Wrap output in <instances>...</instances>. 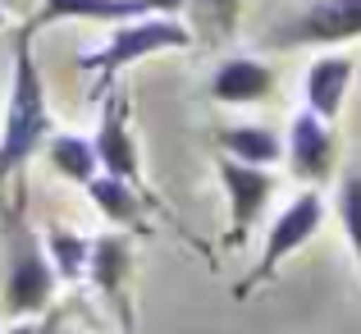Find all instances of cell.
Here are the masks:
<instances>
[{
    "instance_id": "2",
    "label": "cell",
    "mask_w": 361,
    "mask_h": 334,
    "mask_svg": "<svg viewBox=\"0 0 361 334\" xmlns=\"http://www.w3.org/2000/svg\"><path fill=\"white\" fill-rule=\"evenodd\" d=\"M0 256H5V316H37L55 298V275L46 238L23 211V193L0 202Z\"/></svg>"
},
{
    "instance_id": "6",
    "label": "cell",
    "mask_w": 361,
    "mask_h": 334,
    "mask_svg": "<svg viewBox=\"0 0 361 334\" xmlns=\"http://www.w3.org/2000/svg\"><path fill=\"white\" fill-rule=\"evenodd\" d=\"M220 188L229 197V247H243L247 234L256 229L261 211L270 206L279 179L270 174V165H247V160H233V156H220Z\"/></svg>"
},
{
    "instance_id": "10",
    "label": "cell",
    "mask_w": 361,
    "mask_h": 334,
    "mask_svg": "<svg viewBox=\"0 0 361 334\" xmlns=\"http://www.w3.org/2000/svg\"><path fill=\"white\" fill-rule=\"evenodd\" d=\"M106 97V110H101V124H97V160L106 174H119L128 184L142 179V156H137V142L128 133V114H133V101L128 92H101Z\"/></svg>"
},
{
    "instance_id": "13",
    "label": "cell",
    "mask_w": 361,
    "mask_h": 334,
    "mask_svg": "<svg viewBox=\"0 0 361 334\" xmlns=\"http://www.w3.org/2000/svg\"><path fill=\"white\" fill-rule=\"evenodd\" d=\"M87 197H92V206H97L101 215H106L115 229H133V225H142V193H137V184H128V179H119V174H92L87 184Z\"/></svg>"
},
{
    "instance_id": "8",
    "label": "cell",
    "mask_w": 361,
    "mask_h": 334,
    "mask_svg": "<svg viewBox=\"0 0 361 334\" xmlns=\"http://www.w3.org/2000/svg\"><path fill=\"white\" fill-rule=\"evenodd\" d=\"M183 0H42L27 23L42 32L55 23H123L142 14H178Z\"/></svg>"
},
{
    "instance_id": "9",
    "label": "cell",
    "mask_w": 361,
    "mask_h": 334,
    "mask_svg": "<svg viewBox=\"0 0 361 334\" xmlns=\"http://www.w3.org/2000/svg\"><path fill=\"white\" fill-rule=\"evenodd\" d=\"M87 280L110 307L119 311L123 330H133V298H128V284H133V238L128 234H106V238H92V261H87Z\"/></svg>"
},
{
    "instance_id": "20",
    "label": "cell",
    "mask_w": 361,
    "mask_h": 334,
    "mask_svg": "<svg viewBox=\"0 0 361 334\" xmlns=\"http://www.w3.org/2000/svg\"><path fill=\"white\" fill-rule=\"evenodd\" d=\"M5 18H9V14H5V9H0V28H5Z\"/></svg>"
},
{
    "instance_id": "5",
    "label": "cell",
    "mask_w": 361,
    "mask_h": 334,
    "mask_svg": "<svg viewBox=\"0 0 361 334\" xmlns=\"http://www.w3.org/2000/svg\"><path fill=\"white\" fill-rule=\"evenodd\" d=\"M320 225H325V197H320V188H307V193L293 197V202L279 211V220L270 225L265 247H261V261H256L252 275L238 284V298H252V293L261 289L265 280H274V270H279V266L288 261L293 252H302V247L316 238Z\"/></svg>"
},
{
    "instance_id": "7",
    "label": "cell",
    "mask_w": 361,
    "mask_h": 334,
    "mask_svg": "<svg viewBox=\"0 0 361 334\" xmlns=\"http://www.w3.org/2000/svg\"><path fill=\"white\" fill-rule=\"evenodd\" d=\"M293 179H302L307 188H320L334 179L338 165V138H334V119H320L316 110H298L288 124V142H283Z\"/></svg>"
},
{
    "instance_id": "18",
    "label": "cell",
    "mask_w": 361,
    "mask_h": 334,
    "mask_svg": "<svg viewBox=\"0 0 361 334\" xmlns=\"http://www.w3.org/2000/svg\"><path fill=\"white\" fill-rule=\"evenodd\" d=\"M206 5H211V14H215V23H220V32H233L243 0H206Z\"/></svg>"
},
{
    "instance_id": "16",
    "label": "cell",
    "mask_w": 361,
    "mask_h": 334,
    "mask_svg": "<svg viewBox=\"0 0 361 334\" xmlns=\"http://www.w3.org/2000/svg\"><path fill=\"white\" fill-rule=\"evenodd\" d=\"M42 238H46V252H51V266H55V275H60L64 284H78V280H87L92 238L73 234V229H60V225H51Z\"/></svg>"
},
{
    "instance_id": "3",
    "label": "cell",
    "mask_w": 361,
    "mask_h": 334,
    "mask_svg": "<svg viewBox=\"0 0 361 334\" xmlns=\"http://www.w3.org/2000/svg\"><path fill=\"white\" fill-rule=\"evenodd\" d=\"M183 46H192L188 23H178L174 14H142V18H123V23H115V32H110L97 51L82 55L78 69L97 73L101 92H106L110 83H115V73H123L128 64L147 60V55H160V51H183Z\"/></svg>"
},
{
    "instance_id": "15",
    "label": "cell",
    "mask_w": 361,
    "mask_h": 334,
    "mask_svg": "<svg viewBox=\"0 0 361 334\" xmlns=\"http://www.w3.org/2000/svg\"><path fill=\"white\" fill-rule=\"evenodd\" d=\"M46 160L60 179L69 184H87L92 174H101V160H97V142L92 138H78V133H51L46 138Z\"/></svg>"
},
{
    "instance_id": "4",
    "label": "cell",
    "mask_w": 361,
    "mask_h": 334,
    "mask_svg": "<svg viewBox=\"0 0 361 334\" xmlns=\"http://www.w3.org/2000/svg\"><path fill=\"white\" fill-rule=\"evenodd\" d=\"M361 42V0H302L288 18L265 32L270 51H293V46H343Z\"/></svg>"
},
{
    "instance_id": "11",
    "label": "cell",
    "mask_w": 361,
    "mask_h": 334,
    "mask_svg": "<svg viewBox=\"0 0 361 334\" xmlns=\"http://www.w3.org/2000/svg\"><path fill=\"white\" fill-rule=\"evenodd\" d=\"M274 88H279V73L256 55H229L211 73V101L220 106H256V101H270Z\"/></svg>"
},
{
    "instance_id": "14",
    "label": "cell",
    "mask_w": 361,
    "mask_h": 334,
    "mask_svg": "<svg viewBox=\"0 0 361 334\" xmlns=\"http://www.w3.org/2000/svg\"><path fill=\"white\" fill-rule=\"evenodd\" d=\"M215 142H220L224 156L247 160V165H279V156H283L279 133L265 129V124H229V129L215 133Z\"/></svg>"
},
{
    "instance_id": "19",
    "label": "cell",
    "mask_w": 361,
    "mask_h": 334,
    "mask_svg": "<svg viewBox=\"0 0 361 334\" xmlns=\"http://www.w3.org/2000/svg\"><path fill=\"white\" fill-rule=\"evenodd\" d=\"M0 9H5V14H23L27 0H0Z\"/></svg>"
},
{
    "instance_id": "1",
    "label": "cell",
    "mask_w": 361,
    "mask_h": 334,
    "mask_svg": "<svg viewBox=\"0 0 361 334\" xmlns=\"http://www.w3.org/2000/svg\"><path fill=\"white\" fill-rule=\"evenodd\" d=\"M32 37L37 28L23 23L14 28V78L5 97V124H0V188L46 147L55 133L51 124V101H46V78L32 60Z\"/></svg>"
},
{
    "instance_id": "17",
    "label": "cell",
    "mask_w": 361,
    "mask_h": 334,
    "mask_svg": "<svg viewBox=\"0 0 361 334\" xmlns=\"http://www.w3.org/2000/svg\"><path fill=\"white\" fill-rule=\"evenodd\" d=\"M334 215L343 225V238L353 247L357 266H361V165H348L338 174V188H334Z\"/></svg>"
},
{
    "instance_id": "12",
    "label": "cell",
    "mask_w": 361,
    "mask_h": 334,
    "mask_svg": "<svg viewBox=\"0 0 361 334\" xmlns=\"http://www.w3.org/2000/svg\"><path fill=\"white\" fill-rule=\"evenodd\" d=\"M353 78H357V60L343 55V51H329V55H320V60H311L307 83H302V92H307V110H316L320 119H338Z\"/></svg>"
}]
</instances>
